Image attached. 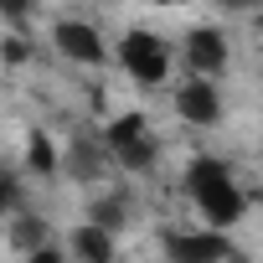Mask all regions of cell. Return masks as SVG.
I'll return each instance as SVG.
<instances>
[{"instance_id":"5bb4252c","label":"cell","mask_w":263,"mask_h":263,"mask_svg":"<svg viewBox=\"0 0 263 263\" xmlns=\"http://www.w3.org/2000/svg\"><path fill=\"white\" fill-rule=\"evenodd\" d=\"M31 11V0H0V16H11V21H21Z\"/></svg>"},{"instance_id":"8fae6325","label":"cell","mask_w":263,"mask_h":263,"mask_svg":"<svg viewBox=\"0 0 263 263\" xmlns=\"http://www.w3.org/2000/svg\"><path fill=\"white\" fill-rule=\"evenodd\" d=\"M67 165H72V176H78V181H93V176H98V165H103V155H98L88 140H72V155H67Z\"/></svg>"},{"instance_id":"9a60e30c","label":"cell","mask_w":263,"mask_h":263,"mask_svg":"<svg viewBox=\"0 0 263 263\" xmlns=\"http://www.w3.org/2000/svg\"><path fill=\"white\" fill-rule=\"evenodd\" d=\"M26 57H31L26 42H6V62H26Z\"/></svg>"},{"instance_id":"8992f818","label":"cell","mask_w":263,"mask_h":263,"mask_svg":"<svg viewBox=\"0 0 263 263\" xmlns=\"http://www.w3.org/2000/svg\"><path fill=\"white\" fill-rule=\"evenodd\" d=\"M52 42H57V52L72 57V62H103V42H98V31H93L88 21H57Z\"/></svg>"},{"instance_id":"30bf717a","label":"cell","mask_w":263,"mask_h":263,"mask_svg":"<svg viewBox=\"0 0 263 263\" xmlns=\"http://www.w3.org/2000/svg\"><path fill=\"white\" fill-rule=\"evenodd\" d=\"M26 165H31L36 176H52V171H57V150H52V140L42 135V129H36L31 145H26Z\"/></svg>"},{"instance_id":"5b68a950","label":"cell","mask_w":263,"mask_h":263,"mask_svg":"<svg viewBox=\"0 0 263 263\" xmlns=\"http://www.w3.org/2000/svg\"><path fill=\"white\" fill-rule=\"evenodd\" d=\"M165 248H171L176 263H222V258H232L222 232H171Z\"/></svg>"},{"instance_id":"2e32d148","label":"cell","mask_w":263,"mask_h":263,"mask_svg":"<svg viewBox=\"0 0 263 263\" xmlns=\"http://www.w3.org/2000/svg\"><path fill=\"white\" fill-rule=\"evenodd\" d=\"M31 263H67V258H62L57 248H36V253H31Z\"/></svg>"},{"instance_id":"3957f363","label":"cell","mask_w":263,"mask_h":263,"mask_svg":"<svg viewBox=\"0 0 263 263\" xmlns=\"http://www.w3.org/2000/svg\"><path fill=\"white\" fill-rule=\"evenodd\" d=\"M186 62H191V78H217L227 67V36L217 26H196L186 36Z\"/></svg>"},{"instance_id":"ba28073f","label":"cell","mask_w":263,"mask_h":263,"mask_svg":"<svg viewBox=\"0 0 263 263\" xmlns=\"http://www.w3.org/2000/svg\"><path fill=\"white\" fill-rule=\"evenodd\" d=\"M145 135H150V119H145L140 108H129V114H119V119L108 124L103 145H108V155H119L124 145H135V140H145Z\"/></svg>"},{"instance_id":"ffe728a7","label":"cell","mask_w":263,"mask_h":263,"mask_svg":"<svg viewBox=\"0 0 263 263\" xmlns=\"http://www.w3.org/2000/svg\"><path fill=\"white\" fill-rule=\"evenodd\" d=\"M72 263H78V258H72Z\"/></svg>"},{"instance_id":"e0dca14e","label":"cell","mask_w":263,"mask_h":263,"mask_svg":"<svg viewBox=\"0 0 263 263\" xmlns=\"http://www.w3.org/2000/svg\"><path fill=\"white\" fill-rule=\"evenodd\" d=\"M11 196H16V191H11V181H0V212L11 206Z\"/></svg>"},{"instance_id":"277c9868","label":"cell","mask_w":263,"mask_h":263,"mask_svg":"<svg viewBox=\"0 0 263 263\" xmlns=\"http://www.w3.org/2000/svg\"><path fill=\"white\" fill-rule=\"evenodd\" d=\"M176 114H181L186 124H201V129H212V124L222 119V98H217L212 78H191V83L176 93Z\"/></svg>"},{"instance_id":"7c38bea8","label":"cell","mask_w":263,"mask_h":263,"mask_svg":"<svg viewBox=\"0 0 263 263\" xmlns=\"http://www.w3.org/2000/svg\"><path fill=\"white\" fill-rule=\"evenodd\" d=\"M114 160H119L124 171H150V165H155V140L145 135V140H135V145H124Z\"/></svg>"},{"instance_id":"ac0fdd59","label":"cell","mask_w":263,"mask_h":263,"mask_svg":"<svg viewBox=\"0 0 263 263\" xmlns=\"http://www.w3.org/2000/svg\"><path fill=\"white\" fill-rule=\"evenodd\" d=\"M222 6H232V11H242V6H253V0H222Z\"/></svg>"},{"instance_id":"7a4b0ae2","label":"cell","mask_w":263,"mask_h":263,"mask_svg":"<svg viewBox=\"0 0 263 263\" xmlns=\"http://www.w3.org/2000/svg\"><path fill=\"white\" fill-rule=\"evenodd\" d=\"M119 67L135 78V83H160L171 72V47L155 31H129L119 42Z\"/></svg>"},{"instance_id":"52a82bcc","label":"cell","mask_w":263,"mask_h":263,"mask_svg":"<svg viewBox=\"0 0 263 263\" xmlns=\"http://www.w3.org/2000/svg\"><path fill=\"white\" fill-rule=\"evenodd\" d=\"M72 258L78 263H108L114 258V232H103V227H78L72 232Z\"/></svg>"},{"instance_id":"9c48e42d","label":"cell","mask_w":263,"mask_h":263,"mask_svg":"<svg viewBox=\"0 0 263 263\" xmlns=\"http://www.w3.org/2000/svg\"><path fill=\"white\" fill-rule=\"evenodd\" d=\"M124 217H129V201H124V196H98V201H93V227L119 232V227H124Z\"/></svg>"},{"instance_id":"6da1fadb","label":"cell","mask_w":263,"mask_h":263,"mask_svg":"<svg viewBox=\"0 0 263 263\" xmlns=\"http://www.w3.org/2000/svg\"><path fill=\"white\" fill-rule=\"evenodd\" d=\"M186 191H191V201L201 206V217H206L212 227H232V222L248 212V196L237 191V181H232V171H227L222 160H191Z\"/></svg>"},{"instance_id":"d6986e66","label":"cell","mask_w":263,"mask_h":263,"mask_svg":"<svg viewBox=\"0 0 263 263\" xmlns=\"http://www.w3.org/2000/svg\"><path fill=\"white\" fill-rule=\"evenodd\" d=\"M155 6H181V0H155Z\"/></svg>"},{"instance_id":"4fadbf2b","label":"cell","mask_w":263,"mask_h":263,"mask_svg":"<svg viewBox=\"0 0 263 263\" xmlns=\"http://www.w3.org/2000/svg\"><path fill=\"white\" fill-rule=\"evenodd\" d=\"M11 242H16V248H26V253H36V248L47 242V222H42V217H21V222H16V232H11Z\"/></svg>"}]
</instances>
